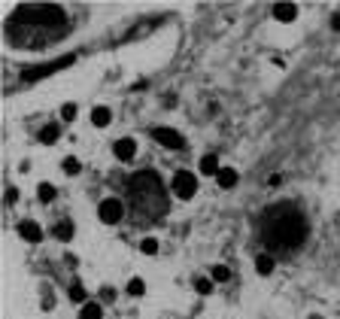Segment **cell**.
<instances>
[{"label": "cell", "instance_id": "12", "mask_svg": "<svg viewBox=\"0 0 340 319\" xmlns=\"http://www.w3.org/2000/svg\"><path fill=\"white\" fill-rule=\"evenodd\" d=\"M109 122H112V113H109L106 107H94V110H91V125H94V128H106Z\"/></svg>", "mask_w": 340, "mask_h": 319}, {"label": "cell", "instance_id": "20", "mask_svg": "<svg viewBox=\"0 0 340 319\" xmlns=\"http://www.w3.org/2000/svg\"><path fill=\"white\" fill-rule=\"evenodd\" d=\"M146 292V283L140 280V277H131V283H128V295H134V298H140Z\"/></svg>", "mask_w": 340, "mask_h": 319}, {"label": "cell", "instance_id": "29", "mask_svg": "<svg viewBox=\"0 0 340 319\" xmlns=\"http://www.w3.org/2000/svg\"><path fill=\"white\" fill-rule=\"evenodd\" d=\"M337 18H340V9H337Z\"/></svg>", "mask_w": 340, "mask_h": 319}, {"label": "cell", "instance_id": "7", "mask_svg": "<svg viewBox=\"0 0 340 319\" xmlns=\"http://www.w3.org/2000/svg\"><path fill=\"white\" fill-rule=\"evenodd\" d=\"M152 137H155L161 146H167V149H182V146H185L182 134L173 131V128H152Z\"/></svg>", "mask_w": 340, "mask_h": 319}, {"label": "cell", "instance_id": "26", "mask_svg": "<svg viewBox=\"0 0 340 319\" xmlns=\"http://www.w3.org/2000/svg\"><path fill=\"white\" fill-rule=\"evenodd\" d=\"M100 298H103L106 304H109V301H116V289H109V286H103V289H100Z\"/></svg>", "mask_w": 340, "mask_h": 319}, {"label": "cell", "instance_id": "14", "mask_svg": "<svg viewBox=\"0 0 340 319\" xmlns=\"http://www.w3.org/2000/svg\"><path fill=\"white\" fill-rule=\"evenodd\" d=\"M52 234H55L58 240H70V237H73V222H70V219H61V222L52 228Z\"/></svg>", "mask_w": 340, "mask_h": 319}, {"label": "cell", "instance_id": "5", "mask_svg": "<svg viewBox=\"0 0 340 319\" xmlns=\"http://www.w3.org/2000/svg\"><path fill=\"white\" fill-rule=\"evenodd\" d=\"M97 216H100V222L116 225V222H122V216H125V204H122L119 198H103L100 207H97Z\"/></svg>", "mask_w": 340, "mask_h": 319}, {"label": "cell", "instance_id": "28", "mask_svg": "<svg viewBox=\"0 0 340 319\" xmlns=\"http://www.w3.org/2000/svg\"><path fill=\"white\" fill-rule=\"evenodd\" d=\"M307 319H322V316H319V313H313V316H307Z\"/></svg>", "mask_w": 340, "mask_h": 319}, {"label": "cell", "instance_id": "10", "mask_svg": "<svg viewBox=\"0 0 340 319\" xmlns=\"http://www.w3.org/2000/svg\"><path fill=\"white\" fill-rule=\"evenodd\" d=\"M116 155H119L122 161H131V158L137 155V140H131V137H122V140L116 143Z\"/></svg>", "mask_w": 340, "mask_h": 319}, {"label": "cell", "instance_id": "6", "mask_svg": "<svg viewBox=\"0 0 340 319\" xmlns=\"http://www.w3.org/2000/svg\"><path fill=\"white\" fill-rule=\"evenodd\" d=\"M76 61V55H64V58H58V61H52V64H40V67H33V70H24V79L27 82H36V79H43V76H49V73H55V70H61V67H67V64H73Z\"/></svg>", "mask_w": 340, "mask_h": 319}, {"label": "cell", "instance_id": "13", "mask_svg": "<svg viewBox=\"0 0 340 319\" xmlns=\"http://www.w3.org/2000/svg\"><path fill=\"white\" fill-rule=\"evenodd\" d=\"M100 316H103V307L97 301H85L82 310H79V319H100Z\"/></svg>", "mask_w": 340, "mask_h": 319}, {"label": "cell", "instance_id": "1", "mask_svg": "<svg viewBox=\"0 0 340 319\" xmlns=\"http://www.w3.org/2000/svg\"><path fill=\"white\" fill-rule=\"evenodd\" d=\"M261 240L271 253H295L307 240V216L292 201H280L261 216Z\"/></svg>", "mask_w": 340, "mask_h": 319}, {"label": "cell", "instance_id": "2", "mask_svg": "<svg viewBox=\"0 0 340 319\" xmlns=\"http://www.w3.org/2000/svg\"><path fill=\"white\" fill-rule=\"evenodd\" d=\"M9 24H24L27 33L21 37V46H43L49 37L67 30V12L55 3H27L9 18Z\"/></svg>", "mask_w": 340, "mask_h": 319}, {"label": "cell", "instance_id": "27", "mask_svg": "<svg viewBox=\"0 0 340 319\" xmlns=\"http://www.w3.org/2000/svg\"><path fill=\"white\" fill-rule=\"evenodd\" d=\"M15 198H18V192L15 189H6V204H15Z\"/></svg>", "mask_w": 340, "mask_h": 319}, {"label": "cell", "instance_id": "22", "mask_svg": "<svg viewBox=\"0 0 340 319\" xmlns=\"http://www.w3.org/2000/svg\"><path fill=\"white\" fill-rule=\"evenodd\" d=\"M79 170H82V164H79V158H73V155H70V158H64V173H70V176H76Z\"/></svg>", "mask_w": 340, "mask_h": 319}, {"label": "cell", "instance_id": "4", "mask_svg": "<svg viewBox=\"0 0 340 319\" xmlns=\"http://www.w3.org/2000/svg\"><path fill=\"white\" fill-rule=\"evenodd\" d=\"M170 189H173V195H176V198L188 201V198H195V192H198V176H195L192 170H176V176H173Z\"/></svg>", "mask_w": 340, "mask_h": 319}, {"label": "cell", "instance_id": "25", "mask_svg": "<svg viewBox=\"0 0 340 319\" xmlns=\"http://www.w3.org/2000/svg\"><path fill=\"white\" fill-rule=\"evenodd\" d=\"M195 292H198V295H210V292H213V280H198V283H195Z\"/></svg>", "mask_w": 340, "mask_h": 319}, {"label": "cell", "instance_id": "24", "mask_svg": "<svg viewBox=\"0 0 340 319\" xmlns=\"http://www.w3.org/2000/svg\"><path fill=\"white\" fill-rule=\"evenodd\" d=\"M61 119H64V122H73V119H76V103H64V107H61Z\"/></svg>", "mask_w": 340, "mask_h": 319}, {"label": "cell", "instance_id": "19", "mask_svg": "<svg viewBox=\"0 0 340 319\" xmlns=\"http://www.w3.org/2000/svg\"><path fill=\"white\" fill-rule=\"evenodd\" d=\"M140 253H143V256H155V253H158V240H155V237H143V240H140Z\"/></svg>", "mask_w": 340, "mask_h": 319}, {"label": "cell", "instance_id": "18", "mask_svg": "<svg viewBox=\"0 0 340 319\" xmlns=\"http://www.w3.org/2000/svg\"><path fill=\"white\" fill-rule=\"evenodd\" d=\"M58 134H61V128H58V125H46V128L40 131V140H43V143H55V140H58Z\"/></svg>", "mask_w": 340, "mask_h": 319}, {"label": "cell", "instance_id": "23", "mask_svg": "<svg viewBox=\"0 0 340 319\" xmlns=\"http://www.w3.org/2000/svg\"><path fill=\"white\" fill-rule=\"evenodd\" d=\"M70 298L79 301V304H85V289H82V283H73V286H70Z\"/></svg>", "mask_w": 340, "mask_h": 319}, {"label": "cell", "instance_id": "17", "mask_svg": "<svg viewBox=\"0 0 340 319\" xmlns=\"http://www.w3.org/2000/svg\"><path fill=\"white\" fill-rule=\"evenodd\" d=\"M201 170H204V173H213V176H216V173H219L222 167H219L216 155H204V158H201Z\"/></svg>", "mask_w": 340, "mask_h": 319}, {"label": "cell", "instance_id": "3", "mask_svg": "<svg viewBox=\"0 0 340 319\" xmlns=\"http://www.w3.org/2000/svg\"><path fill=\"white\" fill-rule=\"evenodd\" d=\"M128 195H131V210L137 213V222H155L167 213V189L164 180L155 170H140L128 180Z\"/></svg>", "mask_w": 340, "mask_h": 319}, {"label": "cell", "instance_id": "21", "mask_svg": "<svg viewBox=\"0 0 340 319\" xmlns=\"http://www.w3.org/2000/svg\"><path fill=\"white\" fill-rule=\"evenodd\" d=\"M213 280H216V283H228V280H231V268L216 265V268H213Z\"/></svg>", "mask_w": 340, "mask_h": 319}, {"label": "cell", "instance_id": "8", "mask_svg": "<svg viewBox=\"0 0 340 319\" xmlns=\"http://www.w3.org/2000/svg\"><path fill=\"white\" fill-rule=\"evenodd\" d=\"M18 234H21L27 243H40V240H43V228H40L36 222H30V219L18 222Z\"/></svg>", "mask_w": 340, "mask_h": 319}, {"label": "cell", "instance_id": "15", "mask_svg": "<svg viewBox=\"0 0 340 319\" xmlns=\"http://www.w3.org/2000/svg\"><path fill=\"white\" fill-rule=\"evenodd\" d=\"M255 271H258L261 277H268V274H274V259H271L268 253H265V256H258V259H255Z\"/></svg>", "mask_w": 340, "mask_h": 319}, {"label": "cell", "instance_id": "16", "mask_svg": "<svg viewBox=\"0 0 340 319\" xmlns=\"http://www.w3.org/2000/svg\"><path fill=\"white\" fill-rule=\"evenodd\" d=\"M36 198H40L43 204L55 201V186H52V183H40V186H36Z\"/></svg>", "mask_w": 340, "mask_h": 319}, {"label": "cell", "instance_id": "9", "mask_svg": "<svg viewBox=\"0 0 340 319\" xmlns=\"http://www.w3.org/2000/svg\"><path fill=\"white\" fill-rule=\"evenodd\" d=\"M274 18L277 21H295L298 18V6L295 3H274Z\"/></svg>", "mask_w": 340, "mask_h": 319}, {"label": "cell", "instance_id": "11", "mask_svg": "<svg viewBox=\"0 0 340 319\" xmlns=\"http://www.w3.org/2000/svg\"><path fill=\"white\" fill-rule=\"evenodd\" d=\"M237 180H240V176H237V170H234V167H222V170L216 173L219 189H234V186H237Z\"/></svg>", "mask_w": 340, "mask_h": 319}]
</instances>
